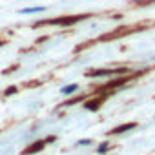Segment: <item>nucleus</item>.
Returning a JSON list of instances; mask_svg holds the SVG:
<instances>
[{
	"mask_svg": "<svg viewBox=\"0 0 155 155\" xmlns=\"http://www.w3.org/2000/svg\"><path fill=\"white\" fill-rule=\"evenodd\" d=\"M84 17H86V15H84ZM84 17H64V18H55V20H46V22H40L38 26H42V24H57V26H69V24H75V22L82 20Z\"/></svg>",
	"mask_w": 155,
	"mask_h": 155,
	"instance_id": "obj_1",
	"label": "nucleus"
},
{
	"mask_svg": "<svg viewBox=\"0 0 155 155\" xmlns=\"http://www.w3.org/2000/svg\"><path fill=\"white\" fill-rule=\"evenodd\" d=\"M137 124L135 122H126V124H122V126H117V128H113L110 133H124V131H128V130H133Z\"/></svg>",
	"mask_w": 155,
	"mask_h": 155,
	"instance_id": "obj_2",
	"label": "nucleus"
},
{
	"mask_svg": "<svg viewBox=\"0 0 155 155\" xmlns=\"http://www.w3.org/2000/svg\"><path fill=\"white\" fill-rule=\"evenodd\" d=\"M113 73H122V71H110V69H97V71H90L88 77H102V75H113Z\"/></svg>",
	"mask_w": 155,
	"mask_h": 155,
	"instance_id": "obj_3",
	"label": "nucleus"
},
{
	"mask_svg": "<svg viewBox=\"0 0 155 155\" xmlns=\"http://www.w3.org/2000/svg\"><path fill=\"white\" fill-rule=\"evenodd\" d=\"M42 11H46L44 6H35V8H24V9H20L22 15H26V13H42Z\"/></svg>",
	"mask_w": 155,
	"mask_h": 155,
	"instance_id": "obj_4",
	"label": "nucleus"
},
{
	"mask_svg": "<svg viewBox=\"0 0 155 155\" xmlns=\"http://www.w3.org/2000/svg\"><path fill=\"white\" fill-rule=\"evenodd\" d=\"M44 140H38V142H35V144H31V148H28V150H24V153L28 155V153H33V151H38V150H42L44 148Z\"/></svg>",
	"mask_w": 155,
	"mask_h": 155,
	"instance_id": "obj_5",
	"label": "nucleus"
},
{
	"mask_svg": "<svg viewBox=\"0 0 155 155\" xmlns=\"http://www.w3.org/2000/svg\"><path fill=\"white\" fill-rule=\"evenodd\" d=\"M77 90H79V86H77V84H69V86H64V88H62V95H71V93H75Z\"/></svg>",
	"mask_w": 155,
	"mask_h": 155,
	"instance_id": "obj_6",
	"label": "nucleus"
},
{
	"mask_svg": "<svg viewBox=\"0 0 155 155\" xmlns=\"http://www.w3.org/2000/svg\"><path fill=\"white\" fill-rule=\"evenodd\" d=\"M99 106H101V101H91V102H86V110H90V111L99 110Z\"/></svg>",
	"mask_w": 155,
	"mask_h": 155,
	"instance_id": "obj_7",
	"label": "nucleus"
},
{
	"mask_svg": "<svg viewBox=\"0 0 155 155\" xmlns=\"http://www.w3.org/2000/svg\"><path fill=\"white\" fill-rule=\"evenodd\" d=\"M15 91H17V88H15V86H13V88H11V90H8V91H6V95H11V93H15Z\"/></svg>",
	"mask_w": 155,
	"mask_h": 155,
	"instance_id": "obj_8",
	"label": "nucleus"
},
{
	"mask_svg": "<svg viewBox=\"0 0 155 155\" xmlns=\"http://www.w3.org/2000/svg\"><path fill=\"white\" fill-rule=\"evenodd\" d=\"M106 150H108V144H102V146L99 148V151H101V153H102V151H106Z\"/></svg>",
	"mask_w": 155,
	"mask_h": 155,
	"instance_id": "obj_9",
	"label": "nucleus"
}]
</instances>
